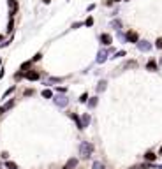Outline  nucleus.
<instances>
[{
	"label": "nucleus",
	"mask_w": 162,
	"mask_h": 169,
	"mask_svg": "<svg viewBox=\"0 0 162 169\" xmlns=\"http://www.w3.org/2000/svg\"><path fill=\"white\" fill-rule=\"evenodd\" d=\"M76 164H78V160H76V159H72V160H69V162L64 166V169H71V167H74Z\"/></svg>",
	"instance_id": "4"
},
{
	"label": "nucleus",
	"mask_w": 162,
	"mask_h": 169,
	"mask_svg": "<svg viewBox=\"0 0 162 169\" xmlns=\"http://www.w3.org/2000/svg\"><path fill=\"white\" fill-rule=\"evenodd\" d=\"M160 155H162V148H160Z\"/></svg>",
	"instance_id": "12"
},
{
	"label": "nucleus",
	"mask_w": 162,
	"mask_h": 169,
	"mask_svg": "<svg viewBox=\"0 0 162 169\" xmlns=\"http://www.w3.org/2000/svg\"><path fill=\"white\" fill-rule=\"evenodd\" d=\"M146 159H148V160H155V153L148 152V153H146Z\"/></svg>",
	"instance_id": "6"
},
{
	"label": "nucleus",
	"mask_w": 162,
	"mask_h": 169,
	"mask_svg": "<svg viewBox=\"0 0 162 169\" xmlns=\"http://www.w3.org/2000/svg\"><path fill=\"white\" fill-rule=\"evenodd\" d=\"M127 39H129L130 42H136V41H137V34H136V32H129V34H127Z\"/></svg>",
	"instance_id": "3"
},
{
	"label": "nucleus",
	"mask_w": 162,
	"mask_h": 169,
	"mask_svg": "<svg viewBox=\"0 0 162 169\" xmlns=\"http://www.w3.org/2000/svg\"><path fill=\"white\" fill-rule=\"evenodd\" d=\"M93 169H102V166H100V164L97 162V164H93Z\"/></svg>",
	"instance_id": "11"
},
{
	"label": "nucleus",
	"mask_w": 162,
	"mask_h": 169,
	"mask_svg": "<svg viewBox=\"0 0 162 169\" xmlns=\"http://www.w3.org/2000/svg\"><path fill=\"white\" fill-rule=\"evenodd\" d=\"M7 167L9 169H16V164H14V162H7Z\"/></svg>",
	"instance_id": "9"
},
{
	"label": "nucleus",
	"mask_w": 162,
	"mask_h": 169,
	"mask_svg": "<svg viewBox=\"0 0 162 169\" xmlns=\"http://www.w3.org/2000/svg\"><path fill=\"white\" fill-rule=\"evenodd\" d=\"M155 67H157V65H155V62H148V69H152V70H153Z\"/></svg>",
	"instance_id": "8"
},
{
	"label": "nucleus",
	"mask_w": 162,
	"mask_h": 169,
	"mask_svg": "<svg viewBox=\"0 0 162 169\" xmlns=\"http://www.w3.org/2000/svg\"><path fill=\"white\" fill-rule=\"evenodd\" d=\"M157 48H160V49H162V37L157 41Z\"/></svg>",
	"instance_id": "10"
},
{
	"label": "nucleus",
	"mask_w": 162,
	"mask_h": 169,
	"mask_svg": "<svg viewBox=\"0 0 162 169\" xmlns=\"http://www.w3.org/2000/svg\"><path fill=\"white\" fill-rule=\"evenodd\" d=\"M42 95H44V97H51V95H53V93H51V92H49V90H44V92H42Z\"/></svg>",
	"instance_id": "7"
},
{
	"label": "nucleus",
	"mask_w": 162,
	"mask_h": 169,
	"mask_svg": "<svg viewBox=\"0 0 162 169\" xmlns=\"http://www.w3.org/2000/svg\"><path fill=\"white\" fill-rule=\"evenodd\" d=\"M27 79H30V81L39 79V72H37V70H28V72H27Z\"/></svg>",
	"instance_id": "2"
},
{
	"label": "nucleus",
	"mask_w": 162,
	"mask_h": 169,
	"mask_svg": "<svg viewBox=\"0 0 162 169\" xmlns=\"http://www.w3.org/2000/svg\"><path fill=\"white\" fill-rule=\"evenodd\" d=\"M100 39H102V42H104V44H109V42H111V37H109L108 34H104Z\"/></svg>",
	"instance_id": "5"
},
{
	"label": "nucleus",
	"mask_w": 162,
	"mask_h": 169,
	"mask_svg": "<svg viewBox=\"0 0 162 169\" xmlns=\"http://www.w3.org/2000/svg\"><path fill=\"white\" fill-rule=\"evenodd\" d=\"M92 144H88V143H83L81 144V155L83 157H90V153H92Z\"/></svg>",
	"instance_id": "1"
}]
</instances>
